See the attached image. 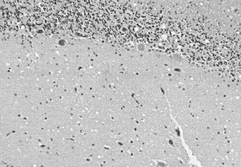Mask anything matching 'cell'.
Listing matches in <instances>:
<instances>
[{"label":"cell","instance_id":"1","mask_svg":"<svg viewBox=\"0 0 241 167\" xmlns=\"http://www.w3.org/2000/svg\"><path fill=\"white\" fill-rule=\"evenodd\" d=\"M140 151L145 155L152 160L164 161L167 156L163 150L156 148L153 146L152 141L148 144L143 145Z\"/></svg>","mask_w":241,"mask_h":167},{"label":"cell","instance_id":"2","mask_svg":"<svg viewBox=\"0 0 241 167\" xmlns=\"http://www.w3.org/2000/svg\"><path fill=\"white\" fill-rule=\"evenodd\" d=\"M161 54L156 51H145L142 53L143 67L151 70L157 66Z\"/></svg>","mask_w":241,"mask_h":167},{"label":"cell","instance_id":"3","mask_svg":"<svg viewBox=\"0 0 241 167\" xmlns=\"http://www.w3.org/2000/svg\"><path fill=\"white\" fill-rule=\"evenodd\" d=\"M192 114L189 109H188L179 113L175 118L179 124L182 126L190 125L192 122Z\"/></svg>","mask_w":241,"mask_h":167},{"label":"cell","instance_id":"4","mask_svg":"<svg viewBox=\"0 0 241 167\" xmlns=\"http://www.w3.org/2000/svg\"><path fill=\"white\" fill-rule=\"evenodd\" d=\"M223 108L230 110L232 112L241 114V104L240 98L228 99L222 105Z\"/></svg>","mask_w":241,"mask_h":167},{"label":"cell","instance_id":"5","mask_svg":"<svg viewBox=\"0 0 241 167\" xmlns=\"http://www.w3.org/2000/svg\"><path fill=\"white\" fill-rule=\"evenodd\" d=\"M184 90L186 95L190 100L199 97L204 95L202 93L201 89L198 86L190 87L185 88Z\"/></svg>","mask_w":241,"mask_h":167},{"label":"cell","instance_id":"6","mask_svg":"<svg viewBox=\"0 0 241 167\" xmlns=\"http://www.w3.org/2000/svg\"><path fill=\"white\" fill-rule=\"evenodd\" d=\"M197 156V160L201 163L202 166L204 167H214V158L211 156L206 154L202 152L201 153L199 154Z\"/></svg>","mask_w":241,"mask_h":167},{"label":"cell","instance_id":"7","mask_svg":"<svg viewBox=\"0 0 241 167\" xmlns=\"http://www.w3.org/2000/svg\"><path fill=\"white\" fill-rule=\"evenodd\" d=\"M183 137L185 141L197 139V132L192 128L187 126H182Z\"/></svg>","mask_w":241,"mask_h":167},{"label":"cell","instance_id":"8","mask_svg":"<svg viewBox=\"0 0 241 167\" xmlns=\"http://www.w3.org/2000/svg\"><path fill=\"white\" fill-rule=\"evenodd\" d=\"M167 165L170 167H187L186 163H183L178 159V157L174 155H167L166 158L164 161Z\"/></svg>","mask_w":241,"mask_h":167},{"label":"cell","instance_id":"9","mask_svg":"<svg viewBox=\"0 0 241 167\" xmlns=\"http://www.w3.org/2000/svg\"><path fill=\"white\" fill-rule=\"evenodd\" d=\"M131 114L132 118L137 123L144 120V114L141 111L139 105L138 107H134L132 109Z\"/></svg>","mask_w":241,"mask_h":167},{"label":"cell","instance_id":"10","mask_svg":"<svg viewBox=\"0 0 241 167\" xmlns=\"http://www.w3.org/2000/svg\"><path fill=\"white\" fill-rule=\"evenodd\" d=\"M156 135L160 138L166 139L168 140L171 139V137H172L168 131L167 130L166 128H159L158 131H157V133H156Z\"/></svg>","mask_w":241,"mask_h":167},{"label":"cell","instance_id":"11","mask_svg":"<svg viewBox=\"0 0 241 167\" xmlns=\"http://www.w3.org/2000/svg\"><path fill=\"white\" fill-rule=\"evenodd\" d=\"M225 129V131H241V124L228 121Z\"/></svg>","mask_w":241,"mask_h":167},{"label":"cell","instance_id":"12","mask_svg":"<svg viewBox=\"0 0 241 167\" xmlns=\"http://www.w3.org/2000/svg\"><path fill=\"white\" fill-rule=\"evenodd\" d=\"M197 139L207 144H211L213 140L212 139L209 138L205 133H197Z\"/></svg>","mask_w":241,"mask_h":167},{"label":"cell","instance_id":"13","mask_svg":"<svg viewBox=\"0 0 241 167\" xmlns=\"http://www.w3.org/2000/svg\"><path fill=\"white\" fill-rule=\"evenodd\" d=\"M230 142L232 151L237 153H241V139H235Z\"/></svg>","mask_w":241,"mask_h":167},{"label":"cell","instance_id":"14","mask_svg":"<svg viewBox=\"0 0 241 167\" xmlns=\"http://www.w3.org/2000/svg\"><path fill=\"white\" fill-rule=\"evenodd\" d=\"M228 85L225 84V82L223 81L217 86V92L216 94H220L225 95L228 90Z\"/></svg>","mask_w":241,"mask_h":167},{"label":"cell","instance_id":"15","mask_svg":"<svg viewBox=\"0 0 241 167\" xmlns=\"http://www.w3.org/2000/svg\"><path fill=\"white\" fill-rule=\"evenodd\" d=\"M228 121L232 123L241 124V114L232 112Z\"/></svg>","mask_w":241,"mask_h":167},{"label":"cell","instance_id":"16","mask_svg":"<svg viewBox=\"0 0 241 167\" xmlns=\"http://www.w3.org/2000/svg\"><path fill=\"white\" fill-rule=\"evenodd\" d=\"M155 67L157 68L158 70L159 71L160 73L161 74L162 76L168 74L169 70L168 68L166 66L161 65V64H158V65H157V66Z\"/></svg>","mask_w":241,"mask_h":167},{"label":"cell","instance_id":"17","mask_svg":"<svg viewBox=\"0 0 241 167\" xmlns=\"http://www.w3.org/2000/svg\"><path fill=\"white\" fill-rule=\"evenodd\" d=\"M167 130L171 134L172 136H177V131L176 129L175 125V124L172 121L171 124L166 128ZM178 137V136H177Z\"/></svg>","mask_w":241,"mask_h":167},{"label":"cell","instance_id":"18","mask_svg":"<svg viewBox=\"0 0 241 167\" xmlns=\"http://www.w3.org/2000/svg\"><path fill=\"white\" fill-rule=\"evenodd\" d=\"M223 161L224 159L223 158H221L220 156L218 155L214 158V167H223Z\"/></svg>","mask_w":241,"mask_h":167},{"label":"cell","instance_id":"19","mask_svg":"<svg viewBox=\"0 0 241 167\" xmlns=\"http://www.w3.org/2000/svg\"><path fill=\"white\" fill-rule=\"evenodd\" d=\"M232 111L230 110L226 109H223L222 117L223 118L225 119L226 121H228L230 117L231 116Z\"/></svg>","mask_w":241,"mask_h":167},{"label":"cell","instance_id":"20","mask_svg":"<svg viewBox=\"0 0 241 167\" xmlns=\"http://www.w3.org/2000/svg\"><path fill=\"white\" fill-rule=\"evenodd\" d=\"M185 143L187 144L188 147L190 148V149H192L193 147H194L195 146H197V139H194L189 140H187L185 141Z\"/></svg>","mask_w":241,"mask_h":167},{"label":"cell","instance_id":"21","mask_svg":"<svg viewBox=\"0 0 241 167\" xmlns=\"http://www.w3.org/2000/svg\"><path fill=\"white\" fill-rule=\"evenodd\" d=\"M132 142L134 146L136 147L137 148H138L139 150H141V148H142V147L143 146V144L142 143V142L140 140H139L138 139L134 140L133 141H132Z\"/></svg>","mask_w":241,"mask_h":167},{"label":"cell","instance_id":"22","mask_svg":"<svg viewBox=\"0 0 241 167\" xmlns=\"http://www.w3.org/2000/svg\"><path fill=\"white\" fill-rule=\"evenodd\" d=\"M129 152L133 156L136 155L138 154L141 151L139 150L138 148H137L136 147L133 146L131 148L129 149Z\"/></svg>","mask_w":241,"mask_h":167},{"label":"cell","instance_id":"23","mask_svg":"<svg viewBox=\"0 0 241 167\" xmlns=\"http://www.w3.org/2000/svg\"><path fill=\"white\" fill-rule=\"evenodd\" d=\"M191 150H192L193 153L194 154L195 156L197 155L198 154L201 153L202 152V149L197 145L195 146L194 147H193Z\"/></svg>","mask_w":241,"mask_h":167},{"label":"cell","instance_id":"24","mask_svg":"<svg viewBox=\"0 0 241 167\" xmlns=\"http://www.w3.org/2000/svg\"><path fill=\"white\" fill-rule=\"evenodd\" d=\"M172 58H173L174 60L176 62L179 63H181L183 62V60L181 59V57L177 54H175Z\"/></svg>","mask_w":241,"mask_h":167},{"label":"cell","instance_id":"25","mask_svg":"<svg viewBox=\"0 0 241 167\" xmlns=\"http://www.w3.org/2000/svg\"><path fill=\"white\" fill-rule=\"evenodd\" d=\"M145 48L146 47L145 46V45L144 44H142V43L139 44L138 46H137L138 51L141 52H144L146 51Z\"/></svg>","mask_w":241,"mask_h":167},{"label":"cell","instance_id":"26","mask_svg":"<svg viewBox=\"0 0 241 167\" xmlns=\"http://www.w3.org/2000/svg\"><path fill=\"white\" fill-rule=\"evenodd\" d=\"M241 166V160L235 161L233 162V167H240Z\"/></svg>","mask_w":241,"mask_h":167}]
</instances>
